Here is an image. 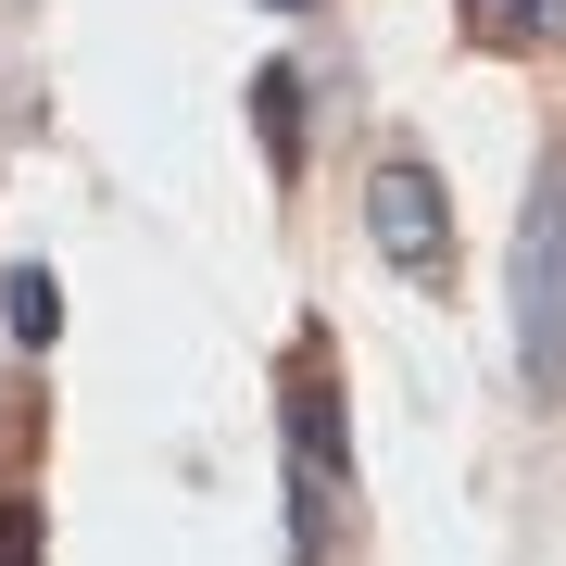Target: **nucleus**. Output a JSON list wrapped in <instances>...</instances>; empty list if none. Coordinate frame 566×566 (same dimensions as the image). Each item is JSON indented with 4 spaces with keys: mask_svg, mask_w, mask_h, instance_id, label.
<instances>
[{
    "mask_svg": "<svg viewBox=\"0 0 566 566\" xmlns=\"http://www.w3.org/2000/svg\"><path fill=\"white\" fill-rule=\"evenodd\" d=\"M365 240H378V264L416 277V290L453 277V202H441V177H428L416 151H390L378 177H365Z\"/></svg>",
    "mask_w": 566,
    "mask_h": 566,
    "instance_id": "obj_3",
    "label": "nucleus"
},
{
    "mask_svg": "<svg viewBox=\"0 0 566 566\" xmlns=\"http://www.w3.org/2000/svg\"><path fill=\"white\" fill-rule=\"evenodd\" d=\"M290 566H327V542H340V491H353V453H340V365H327V340L290 353Z\"/></svg>",
    "mask_w": 566,
    "mask_h": 566,
    "instance_id": "obj_1",
    "label": "nucleus"
},
{
    "mask_svg": "<svg viewBox=\"0 0 566 566\" xmlns=\"http://www.w3.org/2000/svg\"><path fill=\"white\" fill-rule=\"evenodd\" d=\"M0 315H13V340L39 353L51 327H63V303H51V264H13V277H0Z\"/></svg>",
    "mask_w": 566,
    "mask_h": 566,
    "instance_id": "obj_6",
    "label": "nucleus"
},
{
    "mask_svg": "<svg viewBox=\"0 0 566 566\" xmlns=\"http://www.w3.org/2000/svg\"><path fill=\"white\" fill-rule=\"evenodd\" d=\"M516 378L542 403L566 390V151H542L516 202Z\"/></svg>",
    "mask_w": 566,
    "mask_h": 566,
    "instance_id": "obj_2",
    "label": "nucleus"
},
{
    "mask_svg": "<svg viewBox=\"0 0 566 566\" xmlns=\"http://www.w3.org/2000/svg\"><path fill=\"white\" fill-rule=\"evenodd\" d=\"M252 114H264V164L303 177V76H290V63H264V76H252Z\"/></svg>",
    "mask_w": 566,
    "mask_h": 566,
    "instance_id": "obj_5",
    "label": "nucleus"
},
{
    "mask_svg": "<svg viewBox=\"0 0 566 566\" xmlns=\"http://www.w3.org/2000/svg\"><path fill=\"white\" fill-rule=\"evenodd\" d=\"M277 13H303V0H277Z\"/></svg>",
    "mask_w": 566,
    "mask_h": 566,
    "instance_id": "obj_8",
    "label": "nucleus"
},
{
    "mask_svg": "<svg viewBox=\"0 0 566 566\" xmlns=\"http://www.w3.org/2000/svg\"><path fill=\"white\" fill-rule=\"evenodd\" d=\"M479 51H554L566 39V0H453Z\"/></svg>",
    "mask_w": 566,
    "mask_h": 566,
    "instance_id": "obj_4",
    "label": "nucleus"
},
{
    "mask_svg": "<svg viewBox=\"0 0 566 566\" xmlns=\"http://www.w3.org/2000/svg\"><path fill=\"white\" fill-rule=\"evenodd\" d=\"M0 566H39V516L25 504H0Z\"/></svg>",
    "mask_w": 566,
    "mask_h": 566,
    "instance_id": "obj_7",
    "label": "nucleus"
}]
</instances>
